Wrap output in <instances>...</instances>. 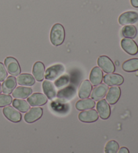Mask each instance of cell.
Here are the masks:
<instances>
[{
    "mask_svg": "<svg viewBox=\"0 0 138 153\" xmlns=\"http://www.w3.org/2000/svg\"><path fill=\"white\" fill-rule=\"evenodd\" d=\"M65 36V29L60 24H55L52 27L50 33V40L53 45L58 46L64 42Z\"/></svg>",
    "mask_w": 138,
    "mask_h": 153,
    "instance_id": "obj_1",
    "label": "cell"
},
{
    "mask_svg": "<svg viewBox=\"0 0 138 153\" xmlns=\"http://www.w3.org/2000/svg\"><path fill=\"white\" fill-rule=\"evenodd\" d=\"M65 71V67L62 64L54 65L53 66L49 67L46 70L45 76L48 81L56 80L57 78L62 75Z\"/></svg>",
    "mask_w": 138,
    "mask_h": 153,
    "instance_id": "obj_2",
    "label": "cell"
},
{
    "mask_svg": "<svg viewBox=\"0 0 138 153\" xmlns=\"http://www.w3.org/2000/svg\"><path fill=\"white\" fill-rule=\"evenodd\" d=\"M5 67L8 72L14 76H18L20 74L21 69L18 61L15 58L12 56H8L5 59Z\"/></svg>",
    "mask_w": 138,
    "mask_h": 153,
    "instance_id": "obj_3",
    "label": "cell"
},
{
    "mask_svg": "<svg viewBox=\"0 0 138 153\" xmlns=\"http://www.w3.org/2000/svg\"><path fill=\"white\" fill-rule=\"evenodd\" d=\"M138 22V13L134 11H129L123 13L118 18V23L121 26L131 25Z\"/></svg>",
    "mask_w": 138,
    "mask_h": 153,
    "instance_id": "obj_4",
    "label": "cell"
},
{
    "mask_svg": "<svg viewBox=\"0 0 138 153\" xmlns=\"http://www.w3.org/2000/svg\"><path fill=\"white\" fill-rule=\"evenodd\" d=\"M98 65L106 73H113L115 71V66L112 60L107 56H100L98 59Z\"/></svg>",
    "mask_w": 138,
    "mask_h": 153,
    "instance_id": "obj_5",
    "label": "cell"
},
{
    "mask_svg": "<svg viewBox=\"0 0 138 153\" xmlns=\"http://www.w3.org/2000/svg\"><path fill=\"white\" fill-rule=\"evenodd\" d=\"M3 114L8 120L12 122L18 123L22 120V114L20 111L12 106L7 105L5 107L3 110Z\"/></svg>",
    "mask_w": 138,
    "mask_h": 153,
    "instance_id": "obj_6",
    "label": "cell"
},
{
    "mask_svg": "<svg viewBox=\"0 0 138 153\" xmlns=\"http://www.w3.org/2000/svg\"><path fill=\"white\" fill-rule=\"evenodd\" d=\"M96 111L101 119L107 120L110 116V108L106 100H100L96 104Z\"/></svg>",
    "mask_w": 138,
    "mask_h": 153,
    "instance_id": "obj_7",
    "label": "cell"
},
{
    "mask_svg": "<svg viewBox=\"0 0 138 153\" xmlns=\"http://www.w3.org/2000/svg\"><path fill=\"white\" fill-rule=\"evenodd\" d=\"M121 48L130 55H136L138 53V46L134 40L130 38H123L121 42Z\"/></svg>",
    "mask_w": 138,
    "mask_h": 153,
    "instance_id": "obj_8",
    "label": "cell"
},
{
    "mask_svg": "<svg viewBox=\"0 0 138 153\" xmlns=\"http://www.w3.org/2000/svg\"><path fill=\"white\" fill-rule=\"evenodd\" d=\"M43 114V110L40 107H35L30 109L24 115V120L27 123L31 124L39 120Z\"/></svg>",
    "mask_w": 138,
    "mask_h": 153,
    "instance_id": "obj_9",
    "label": "cell"
},
{
    "mask_svg": "<svg viewBox=\"0 0 138 153\" xmlns=\"http://www.w3.org/2000/svg\"><path fill=\"white\" fill-rule=\"evenodd\" d=\"M109 90L108 85L106 84L100 83L95 86L91 92L90 96L94 101H99L103 100L106 96V93Z\"/></svg>",
    "mask_w": 138,
    "mask_h": 153,
    "instance_id": "obj_10",
    "label": "cell"
},
{
    "mask_svg": "<svg viewBox=\"0 0 138 153\" xmlns=\"http://www.w3.org/2000/svg\"><path fill=\"white\" fill-rule=\"evenodd\" d=\"M98 114L96 110L94 109L82 111L78 115L80 121L84 123H92L97 121L98 119Z\"/></svg>",
    "mask_w": 138,
    "mask_h": 153,
    "instance_id": "obj_11",
    "label": "cell"
},
{
    "mask_svg": "<svg viewBox=\"0 0 138 153\" xmlns=\"http://www.w3.org/2000/svg\"><path fill=\"white\" fill-rule=\"evenodd\" d=\"M27 102L30 105L33 107L37 106H42L46 104L47 102V97L45 94H40V93H35L30 95L28 97Z\"/></svg>",
    "mask_w": 138,
    "mask_h": 153,
    "instance_id": "obj_12",
    "label": "cell"
},
{
    "mask_svg": "<svg viewBox=\"0 0 138 153\" xmlns=\"http://www.w3.org/2000/svg\"><path fill=\"white\" fill-rule=\"evenodd\" d=\"M103 81L104 84L108 86H118L123 83L124 78L117 73H108L104 76Z\"/></svg>",
    "mask_w": 138,
    "mask_h": 153,
    "instance_id": "obj_13",
    "label": "cell"
},
{
    "mask_svg": "<svg viewBox=\"0 0 138 153\" xmlns=\"http://www.w3.org/2000/svg\"><path fill=\"white\" fill-rule=\"evenodd\" d=\"M121 91L119 87L112 86L109 89L106 95V101L110 105H114L120 99Z\"/></svg>",
    "mask_w": 138,
    "mask_h": 153,
    "instance_id": "obj_14",
    "label": "cell"
},
{
    "mask_svg": "<svg viewBox=\"0 0 138 153\" xmlns=\"http://www.w3.org/2000/svg\"><path fill=\"white\" fill-rule=\"evenodd\" d=\"M17 81L16 79L14 76H10L5 79L2 83V91L4 94L9 95L12 94L15 89Z\"/></svg>",
    "mask_w": 138,
    "mask_h": 153,
    "instance_id": "obj_15",
    "label": "cell"
},
{
    "mask_svg": "<svg viewBox=\"0 0 138 153\" xmlns=\"http://www.w3.org/2000/svg\"><path fill=\"white\" fill-rule=\"evenodd\" d=\"M103 79V73L100 67H95L91 71L90 75V82L92 85L96 86L102 83Z\"/></svg>",
    "mask_w": 138,
    "mask_h": 153,
    "instance_id": "obj_16",
    "label": "cell"
},
{
    "mask_svg": "<svg viewBox=\"0 0 138 153\" xmlns=\"http://www.w3.org/2000/svg\"><path fill=\"white\" fill-rule=\"evenodd\" d=\"M92 91V85L90 81L84 80L82 81L78 91V96L81 99H86L90 96L91 92Z\"/></svg>",
    "mask_w": 138,
    "mask_h": 153,
    "instance_id": "obj_17",
    "label": "cell"
},
{
    "mask_svg": "<svg viewBox=\"0 0 138 153\" xmlns=\"http://www.w3.org/2000/svg\"><path fill=\"white\" fill-rule=\"evenodd\" d=\"M76 95V89L73 86H68L59 90L57 93V96L60 100L65 101L73 98Z\"/></svg>",
    "mask_w": 138,
    "mask_h": 153,
    "instance_id": "obj_18",
    "label": "cell"
},
{
    "mask_svg": "<svg viewBox=\"0 0 138 153\" xmlns=\"http://www.w3.org/2000/svg\"><path fill=\"white\" fill-rule=\"evenodd\" d=\"M43 89L45 95L49 100H53L57 97V91L53 83L46 80L43 83Z\"/></svg>",
    "mask_w": 138,
    "mask_h": 153,
    "instance_id": "obj_19",
    "label": "cell"
},
{
    "mask_svg": "<svg viewBox=\"0 0 138 153\" xmlns=\"http://www.w3.org/2000/svg\"><path fill=\"white\" fill-rule=\"evenodd\" d=\"M45 65L40 61L36 62L32 69V74L37 81H42L45 76Z\"/></svg>",
    "mask_w": 138,
    "mask_h": 153,
    "instance_id": "obj_20",
    "label": "cell"
},
{
    "mask_svg": "<svg viewBox=\"0 0 138 153\" xmlns=\"http://www.w3.org/2000/svg\"><path fill=\"white\" fill-rule=\"evenodd\" d=\"M32 93V89L28 87H18L14 90L12 96L16 99H25L28 97Z\"/></svg>",
    "mask_w": 138,
    "mask_h": 153,
    "instance_id": "obj_21",
    "label": "cell"
},
{
    "mask_svg": "<svg viewBox=\"0 0 138 153\" xmlns=\"http://www.w3.org/2000/svg\"><path fill=\"white\" fill-rule=\"evenodd\" d=\"M17 83L22 86H32L35 83V79L32 75L28 73H23L18 76L16 79Z\"/></svg>",
    "mask_w": 138,
    "mask_h": 153,
    "instance_id": "obj_22",
    "label": "cell"
},
{
    "mask_svg": "<svg viewBox=\"0 0 138 153\" xmlns=\"http://www.w3.org/2000/svg\"><path fill=\"white\" fill-rule=\"evenodd\" d=\"M95 105V102L93 100L86 98V99H82L77 102L76 103V108L80 111L88 110L94 108Z\"/></svg>",
    "mask_w": 138,
    "mask_h": 153,
    "instance_id": "obj_23",
    "label": "cell"
},
{
    "mask_svg": "<svg viewBox=\"0 0 138 153\" xmlns=\"http://www.w3.org/2000/svg\"><path fill=\"white\" fill-rule=\"evenodd\" d=\"M122 69L125 72L132 73L138 71V59L134 58L129 59L123 63Z\"/></svg>",
    "mask_w": 138,
    "mask_h": 153,
    "instance_id": "obj_24",
    "label": "cell"
},
{
    "mask_svg": "<svg viewBox=\"0 0 138 153\" xmlns=\"http://www.w3.org/2000/svg\"><path fill=\"white\" fill-rule=\"evenodd\" d=\"M12 105L13 107L16 108V110L23 113L26 112L28 110H30L29 103H28L27 101L24 100H14L12 102Z\"/></svg>",
    "mask_w": 138,
    "mask_h": 153,
    "instance_id": "obj_25",
    "label": "cell"
},
{
    "mask_svg": "<svg viewBox=\"0 0 138 153\" xmlns=\"http://www.w3.org/2000/svg\"><path fill=\"white\" fill-rule=\"evenodd\" d=\"M121 32H122V35L123 37L132 39V38L136 37L137 30L136 26L133 25H128L123 27L122 30H121Z\"/></svg>",
    "mask_w": 138,
    "mask_h": 153,
    "instance_id": "obj_26",
    "label": "cell"
},
{
    "mask_svg": "<svg viewBox=\"0 0 138 153\" xmlns=\"http://www.w3.org/2000/svg\"><path fill=\"white\" fill-rule=\"evenodd\" d=\"M119 150V145L116 140H110L106 144L104 148L105 153H117Z\"/></svg>",
    "mask_w": 138,
    "mask_h": 153,
    "instance_id": "obj_27",
    "label": "cell"
},
{
    "mask_svg": "<svg viewBox=\"0 0 138 153\" xmlns=\"http://www.w3.org/2000/svg\"><path fill=\"white\" fill-rule=\"evenodd\" d=\"M51 108L53 109V111L59 114H65L68 111V106L63 102H54L51 103Z\"/></svg>",
    "mask_w": 138,
    "mask_h": 153,
    "instance_id": "obj_28",
    "label": "cell"
},
{
    "mask_svg": "<svg viewBox=\"0 0 138 153\" xmlns=\"http://www.w3.org/2000/svg\"><path fill=\"white\" fill-rule=\"evenodd\" d=\"M69 83H70V76L67 75H65L60 76L59 78H57L55 81L54 85L57 88H62V87L67 85Z\"/></svg>",
    "mask_w": 138,
    "mask_h": 153,
    "instance_id": "obj_29",
    "label": "cell"
},
{
    "mask_svg": "<svg viewBox=\"0 0 138 153\" xmlns=\"http://www.w3.org/2000/svg\"><path fill=\"white\" fill-rule=\"evenodd\" d=\"M12 102V97L10 95L1 94L0 95V108L5 107L10 105Z\"/></svg>",
    "mask_w": 138,
    "mask_h": 153,
    "instance_id": "obj_30",
    "label": "cell"
},
{
    "mask_svg": "<svg viewBox=\"0 0 138 153\" xmlns=\"http://www.w3.org/2000/svg\"><path fill=\"white\" fill-rule=\"evenodd\" d=\"M8 76V72L4 65L0 62V81H4Z\"/></svg>",
    "mask_w": 138,
    "mask_h": 153,
    "instance_id": "obj_31",
    "label": "cell"
},
{
    "mask_svg": "<svg viewBox=\"0 0 138 153\" xmlns=\"http://www.w3.org/2000/svg\"><path fill=\"white\" fill-rule=\"evenodd\" d=\"M118 153H129V151L127 147L123 146V147H121V148L118 150Z\"/></svg>",
    "mask_w": 138,
    "mask_h": 153,
    "instance_id": "obj_32",
    "label": "cell"
},
{
    "mask_svg": "<svg viewBox=\"0 0 138 153\" xmlns=\"http://www.w3.org/2000/svg\"><path fill=\"white\" fill-rule=\"evenodd\" d=\"M131 4L134 7H138V0H130Z\"/></svg>",
    "mask_w": 138,
    "mask_h": 153,
    "instance_id": "obj_33",
    "label": "cell"
},
{
    "mask_svg": "<svg viewBox=\"0 0 138 153\" xmlns=\"http://www.w3.org/2000/svg\"><path fill=\"white\" fill-rule=\"evenodd\" d=\"M2 85H1V84H0V94H1L2 93Z\"/></svg>",
    "mask_w": 138,
    "mask_h": 153,
    "instance_id": "obj_34",
    "label": "cell"
}]
</instances>
